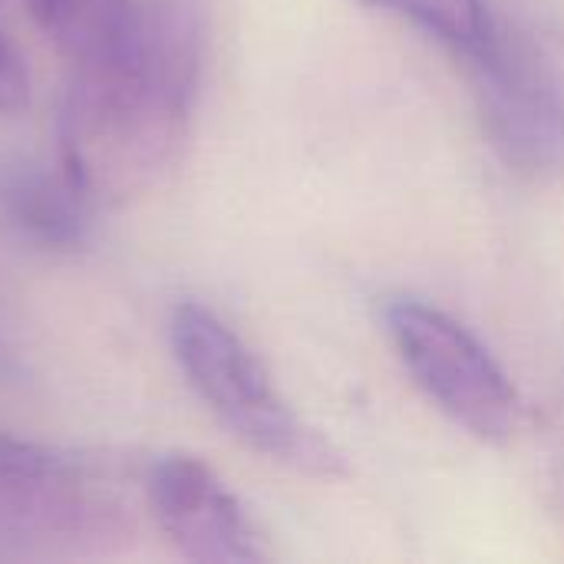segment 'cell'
I'll use <instances>...</instances> for the list:
<instances>
[{
  "label": "cell",
  "mask_w": 564,
  "mask_h": 564,
  "mask_svg": "<svg viewBox=\"0 0 564 564\" xmlns=\"http://www.w3.org/2000/svg\"><path fill=\"white\" fill-rule=\"evenodd\" d=\"M89 469L43 443L0 433V525L73 535L93 525Z\"/></svg>",
  "instance_id": "8992f818"
},
{
  "label": "cell",
  "mask_w": 564,
  "mask_h": 564,
  "mask_svg": "<svg viewBox=\"0 0 564 564\" xmlns=\"http://www.w3.org/2000/svg\"><path fill=\"white\" fill-rule=\"evenodd\" d=\"M26 7L69 66L106 59L129 40L139 20V0H26Z\"/></svg>",
  "instance_id": "ba28073f"
},
{
  "label": "cell",
  "mask_w": 564,
  "mask_h": 564,
  "mask_svg": "<svg viewBox=\"0 0 564 564\" xmlns=\"http://www.w3.org/2000/svg\"><path fill=\"white\" fill-rule=\"evenodd\" d=\"M489 145L525 175L564 169V83L552 59L499 23L492 46L469 59Z\"/></svg>",
  "instance_id": "277c9868"
},
{
  "label": "cell",
  "mask_w": 564,
  "mask_h": 564,
  "mask_svg": "<svg viewBox=\"0 0 564 564\" xmlns=\"http://www.w3.org/2000/svg\"><path fill=\"white\" fill-rule=\"evenodd\" d=\"M357 3L410 20L413 26H420L426 36L453 50L466 63L482 56L499 33V20L492 17L489 0H357Z\"/></svg>",
  "instance_id": "9c48e42d"
},
{
  "label": "cell",
  "mask_w": 564,
  "mask_h": 564,
  "mask_svg": "<svg viewBox=\"0 0 564 564\" xmlns=\"http://www.w3.org/2000/svg\"><path fill=\"white\" fill-rule=\"evenodd\" d=\"M169 337L192 390L235 440L311 479H340L347 473L340 449L291 410L264 364L215 311L178 304Z\"/></svg>",
  "instance_id": "7a4b0ae2"
},
{
  "label": "cell",
  "mask_w": 564,
  "mask_h": 564,
  "mask_svg": "<svg viewBox=\"0 0 564 564\" xmlns=\"http://www.w3.org/2000/svg\"><path fill=\"white\" fill-rule=\"evenodd\" d=\"M96 205L66 169L0 152V221L46 251H79L93 238Z\"/></svg>",
  "instance_id": "52a82bcc"
},
{
  "label": "cell",
  "mask_w": 564,
  "mask_h": 564,
  "mask_svg": "<svg viewBox=\"0 0 564 564\" xmlns=\"http://www.w3.org/2000/svg\"><path fill=\"white\" fill-rule=\"evenodd\" d=\"M30 102V76L17 46L0 33V116L20 112Z\"/></svg>",
  "instance_id": "30bf717a"
},
{
  "label": "cell",
  "mask_w": 564,
  "mask_h": 564,
  "mask_svg": "<svg viewBox=\"0 0 564 564\" xmlns=\"http://www.w3.org/2000/svg\"><path fill=\"white\" fill-rule=\"evenodd\" d=\"M205 26L195 0H139L129 40L73 66L56 162L96 205H122L169 172L198 102Z\"/></svg>",
  "instance_id": "6da1fadb"
},
{
  "label": "cell",
  "mask_w": 564,
  "mask_h": 564,
  "mask_svg": "<svg viewBox=\"0 0 564 564\" xmlns=\"http://www.w3.org/2000/svg\"><path fill=\"white\" fill-rule=\"evenodd\" d=\"M383 324L416 387L456 426L482 443L512 440L522 416L519 393L469 327L420 297L387 301Z\"/></svg>",
  "instance_id": "3957f363"
},
{
  "label": "cell",
  "mask_w": 564,
  "mask_h": 564,
  "mask_svg": "<svg viewBox=\"0 0 564 564\" xmlns=\"http://www.w3.org/2000/svg\"><path fill=\"white\" fill-rule=\"evenodd\" d=\"M145 502L178 555L205 564L268 562L271 552L241 499L195 456L169 453L149 466Z\"/></svg>",
  "instance_id": "5b68a950"
}]
</instances>
